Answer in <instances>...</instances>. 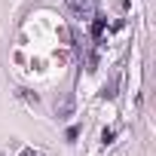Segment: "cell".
Returning a JSON list of instances; mask_svg holds the SVG:
<instances>
[{
    "label": "cell",
    "instance_id": "obj_1",
    "mask_svg": "<svg viewBox=\"0 0 156 156\" xmlns=\"http://www.w3.org/2000/svg\"><path fill=\"white\" fill-rule=\"evenodd\" d=\"M104 25H107V22H104L101 16H92V37H95V40L104 34Z\"/></svg>",
    "mask_w": 156,
    "mask_h": 156
},
{
    "label": "cell",
    "instance_id": "obj_2",
    "mask_svg": "<svg viewBox=\"0 0 156 156\" xmlns=\"http://www.w3.org/2000/svg\"><path fill=\"white\" fill-rule=\"evenodd\" d=\"M101 98H116V80H110V83L101 89Z\"/></svg>",
    "mask_w": 156,
    "mask_h": 156
},
{
    "label": "cell",
    "instance_id": "obj_3",
    "mask_svg": "<svg viewBox=\"0 0 156 156\" xmlns=\"http://www.w3.org/2000/svg\"><path fill=\"white\" fill-rule=\"evenodd\" d=\"M113 135H116L113 129H104V132H101V141H104V144H110V141H113Z\"/></svg>",
    "mask_w": 156,
    "mask_h": 156
},
{
    "label": "cell",
    "instance_id": "obj_4",
    "mask_svg": "<svg viewBox=\"0 0 156 156\" xmlns=\"http://www.w3.org/2000/svg\"><path fill=\"white\" fill-rule=\"evenodd\" d=\"M76 138H80V129L70 126V129H67V141H76Z\"/></svg>",
    "mask_w": 156,
    "mask_h": 156
}]
</instances>
